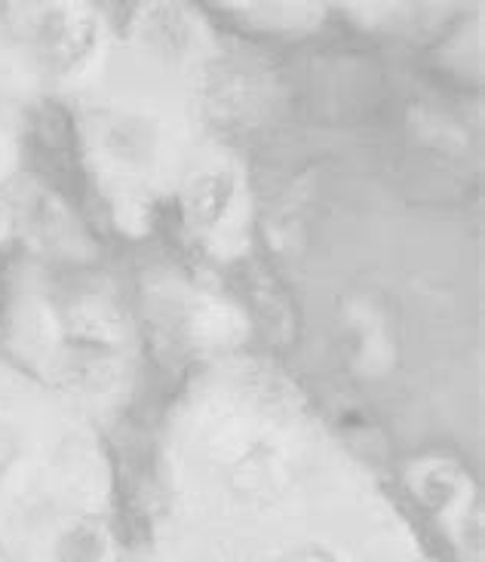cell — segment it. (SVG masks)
<instances>
[{
    "label": "cell",
    "instance_id": "1",
    "mask_svg": "<svg viewBox=\"0 0 485 562\" xmlns=\"http://www.w3.org/2000/svg\"><path fill=\"white\" fill-rule=\"evenodd\" d=\"M99 44V25L77 3H49L34 22L37 56L53 75H71L92 59Z\"/></svg>",
    "mask_w": 485,
    "mask_h": 562
},
{
    "label": "cell",
    "instance_id": "2",
    "mask_svg": "<svg viewBox=\"0 0 485 562\" xmlns=\"http://www.w3.org/2000/svg\"><path fill=\"white\" fill-rule=\"evenodd\" d=\"M240 200V179L228 167H213L198 172L182 194V210L194 231H218L228 222Z\"/></svg>",
    "mask_w": 485,
    "mask_h": 562
},
{
    "label": "cell",
    "instance_id": "3",
    "mask_svg": "<svg viewBox=\"0 0 485 562\" xmlns=\"http://www.w3.org/2000/svg\"><path fill=\"white\" fill-rule=\"evenodd\" d=\"M138 41L163 61H182L194 53L198 25L176 0H151L138 15Z\"/></svg>",
    "mask_w": 485,
    "mask_h": 562
},
{
    "label": "cell",
    "instance_id": "4",
    "mask_svg": "<svg viewBox=\"0 0 485 562\" xmlns=\"http://www.w3.org/2000/svg\"><path fill=\"white\" fill-rule=\"evenodd\" d=\"M105 148L114 164L126 169H148L157 157L154 126L142 117H121L105 130Z\"/></svg>",
    "mask_w": 485,
    "mask_h": 562
},
{
    "label": "cell",
    "instance_id": "5",
    "mask_svg": "<svg viewBox=\"0 0 485 562\" xmlns=\"http://www.w3.org/2000/svg\"><path fill=\"white\" fill-rule=\"evenodd\" d=\"M108 538L95 522H71L53 544V562H105Z\"/></svg>",
    "mask_w": 485,
    "mask_h": 562
},
{
    "label": "cell",
    "instance_id": "6",
    "mask_svg": "<svg viewBox=\"0 0 485 562\" xmlns=\"http://www.w3.org/2000/svg\"><path fill=\"white\" fill-rule=\"evenodd\" d=\"M418 495H421V502L430 507V510H445V507H452V502L458 498V476L449 468H427L421 473V486H418Z\"/></svg>",
    "mask_w": 485,
    "mask_h": 562
},
{
    "label": "cell",
    "instance_id": "7",
    "mask_svg": "<svg viewBox=\"0 0 485 562\" xmlns=\"http://www.w3.org/2000/svg\"><path fill=\"white\" fill-rule=\"evenodd\" d=\"M277 562H338V557L323 544H302V548L286 550Z\"/></svg>",
    "mask_w": 485,
    "mask_h": 562
},
{
    "label": "cell",
    "instance_id": "8",
    "mask_svg": "<svg viewBox=\"0 0 485 562\" xmlns=\"http://www.w3.org/2000/svg\"><path fill=\"white\" fill-rule=\"evenodd\" d=\"M10 234V210H7V203L0 200V240Z\"/></svg>",
    "mask_w": 485,
    "mask_h": 562
}]
</instances>
